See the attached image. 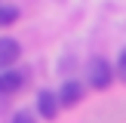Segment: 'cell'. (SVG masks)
<instances>
[{"instance_id": "6da1fadb", "label": "cell", "mask_w": 126, "mask_h": 123, "mask_svg": "<svg viewBox=\"0 0 126 123\" xmlns=\"http://www.w3.org/2000/svg\"><path fill=\"white\" fill-rule=\"evenodd\" d=\"M86 74H89V86H95V89H105V86L111 83V77H114V68H111L105 59H89V68H86Z\"/></svg>"}, {"instance_id": "7a4b0ae2", "label": "cell", "mask_w": 126, "mask_h": 123, "mask_svg": "<svg viewBox=\"0 0 126 123\" xmlns=\"http://www.w3.org/2000/svg\"><path fill=\"white\" fill-rule=\"evenodd\" d=\"M18 55H22V46L12 37H0V71H9V65L18 62Z\"/></svg>"}, {"instance_id": "3957f363", "label": "cell", "mask_w": 126, "mask_h": 123, "mask_svg": "<svg viewBox=\"0 0 126 123\" xmlns=\"http://www.w3.org/2000/svg\"><path fill=\"white\" fill-rule=\"evenodd\" d=\"M37 111H40L43 120H55V114H59V95H52L49 89H40V95H37Z\"/></svg>"}, {"instance_id": "277c9868", "label": "cell", "mask_w": 126, "mask_h": 123, "mask_svg": "<svg viewBox=\"0 0 126 123\" xmlns=\"http://www.w3.org/2000/svg\"><path fill=\"white\" fill-rule=\"evenodd\" d=\"M80 98H83V83H77V80H68V83L59 89V105L62 108H71V105H77Z\"/></svg>"}, {"instance_id": "5b68a950", "label": "cell", "mask_w": 126, "mask_h": 123, "mask_svg": "<svg viewBox=\"0 0 126 123\" xmlns=\"http://www.w3.org/2000/svg\"><path fill=\"white\" fill-rule=\"evenodd\" d=\"M22 86V74L18 71H0V95H12Z\"/></svg>"}, {"instance_id": "8992f818", "label": "cell", "mask_w": 126, "mask_h": 123, "mask_svg": "<svg viewBox=\"0 0 126 123\" xmlns=\"http://www.w3.org/2000/svg\"><path fill=\"white\" fill-rule=\"evenodd\" d=\"M16 18H18V9H16V6H0V28L12 25Z\"/></svg>"}, {"instance_id": "52a82bcc", "label": "cell", "mask_w": 126, "mask_h": 123, "mask_svg": "<svg viewBox=\"0 0 126 123\" xmlns=\"http://www.w3.org/2000/svg\"><path fill=\"white\" fill-rule=\"evenodd\" d=\"M9 123H37V117L31 114V111H16V114H12V120Z\"/></svg>"}, {"instance_id": "ba28073f", "label": "cell", "mask_w": 126, "mask_h": 123, "mask_svg": "<svg viewBox=\"0 0 126 123\" xmlns=\"http://www.w3.org/2000/svg\"><path fill=\"white\" fill-rule=\"evenodd\" d=\"M117 74H120V80H126V49L120 52V62H117Z\"/></svg>"}]
</instances>
